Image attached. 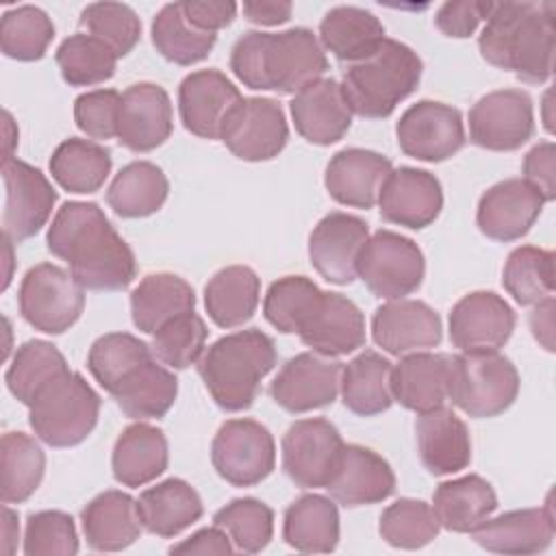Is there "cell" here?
<instances>
[{
	"label": "cell",
	"mask_w": 556,
	"mask_h": 556,
	"mask_svg": "<svg viewBox=\"0 0 556 556\" xmlns=\"http://www.w3.org/2000/svg\"><path fill=\"white\" fill-rule=\"evenodd\" d=\"M48 252L70 265V274L89 291H122L137 276L130 245L93 202H65L46 235Z\"/></svg>",
	"instance_id": "1"
},
{
	"label": "cell",
	"mask_w": 556,
	"mask_h": 556,
	"mask_svg": "<svg viewBox=\"0 0 556 556\" xmlns=\"http://www.w3.org/2000/svg\"><path fill=\"white\" fill-rule=\"evenodd\" d=\"M554 2H493L478 37L480 54L519 80L541 85L554 70Z\"/></svg>",
	"instance_id": "2"
},
{
	"label": "cell",
	"mask_w": 556,
	"mask_h": 556,
	"mask_svg": "<svg viewBox=\"0 0 556 556\" xmlns=\"http://www.w3.org/2000/svg\"><path fill=\"white\" fill-rule=\"evenodd\" d=\"M232 74L256 91L298 93L324 78L328 59L311 28L298 26L282 33H243L230 52Z\"/></svg>",
	"instance_id": "3"
},
{
	"label": "cell",
	"mask_w": 556,
	"mask_h": 556,
	"mask_svg": "<svg viewBox=\"0 0 556 556\" xmlns=\"http://www.w3.org/2000/svg\"><path fill=\"white\" fill-rule=\"evenodd\" d=\"M276 361L274 339L258 328H245L211 343L198 358V374L222 410L239 413L252 406Z\"/></svg>",
	"instance_id": "4"
},
{
	"label": "cell",
	"mask_w": 556,
	"mask_h": 556,
	"mask_svg": "<svg viewBox=\"0 0 556 556\" xmlns=\"http://www.w3.org/2000/svg\"><path fill=\"white\" fill-rule=\"evenodd\" d=\"M421 59L397 39H384L380 48L343 70L341 91L352 113L365 119H384L408 98L421 80Z\"/></svg>",
	"instance_id": "5"
},
{
	"label": "cell",
	"mask_w": 556,
	"mask_h": 556,
	"mask_svg": "<svg viewBox=\"0 0 556 556\" xmlns=\"http://www.w3.org/2000/svg\"><path fill=\"white\" fill-rule=\"evenodd\" d=\"M100 395L76 371H65L46 384L28 406V424L50 447L83 443L98 424Z\"/></svg>",
	"instance_id": "6"
},
{
	"label": "cell",
	"mask_w": 556,
	"mask_h": 556,
	"mask_svg": "<svg viewBox=\"0 0 556 556\" xmlns=\"http://www.w3.org/2000/svg\"><path fill=\"white\" fill-rule=\"evenodd\" d=\"M519 393V374L500 352L452 354L450 400L465 415L486 419L513 406Z\"/></svg>",
	"instance_id": "7"
},
{
	"label": "cell",
	"mask_w": 556,
	"mask_h": 556,
	"mask_svg": "<svg viewBox=\"0 0 556 556\" xmlns=\"http://www.w3.org/2000/svg\"><path fill=\"white\" fill-rule=\"evenodd\" d=\"M17 300L22 317L35 330L63 334L78 321L85 308V289L63 267L39 263L22 278Z\"/></svg>",
	"instance_id": "8"
},
{
	"label": "cell",
	"mask_w": 556,
	"mask_h": 556,
	"mask_svg": "<svg viewBox=\"0 0 556 556\" xmlns=\"http://www.w3.org/2000/svg\"><path fill=\"white\" fill-rule=\"evenodd\" d=\"M426 261L419 245L393 230H376L363 245L358 278L384 300H400L421 287Z\"/></svg>",
	"instance_id": "9"
},
{
	"label": "cell",
	"mask_w": 556,
	"mask_h": 556,
	"mask_svg": "<svg viewBox=\"0 0 556 556\" xmlns=\"http://www.w3.org/2000/svg\"><path fill=\"white\" fill-rule=\"evenodd\" d=\"M211 463L232 486H254L274 471V437L254 419H228L211 443Z\"/></svg>",
	"instance_id": "10"
},
{
	"label": "cell",
	"mask_w": 556,
	"mask_h": 556,
	"mask_svg": "<svg viewBox=\"0 0 556 556\" xmlns=\"http://www.w3.org/2000/svg\"><path fill=\"white\" fill-rule=\"evenodd\" d=\"M343 445L337 426L328 419H300L282 437V469L300 489L326 486Z\"/></svg>",
	"instance_id": "11"
},
{
	"label": "cell",
	"mask_w": 556,
	"mask_h": 556,
	"mask_svg": "<svg viewBox=\"0 0 556 556\" xmlns=\"http://www.w3.org/2000/svg\"><path fill=\"white\" fill-rule=\"evenodd\" d=\"M532 135V98L521 89L491 91L469 111V139L484 150L510 152L521 148Z\"/></svg>",
	"instance_id": "12"
},
{
	"label": "cell",
	"mask_w": 556,
	"mask_h": 556,
	"mask_svg": "<svg viewBox=\"0 0 556 556\" xmlns=\"http://www.w3.org/2000/svg\"><path fill=\"white\" fill-rule=\"evenodd\" d=\"M395 135L406 156L428 163L445 161L465 146L460 111L434 100H419L408 106L395 126Z\"/></svg>",
	"instance_id": "13"
},
{
	"label": "cell",
	"mask_w": 556,
	"mask_h": 556,
	"mask_svg": "<svg viewBox=\"0 0 556 556\" xmlns=\"http://www.w3.org/2000/svg\"><path fill=\"white\" fill-rule=\"evenodd\" d=\"M2 228L13 243H22L46 226L56 204V191L37 167L20 159L2 161Z\"/></svg>",
	"instance_id": "14"
},
{
	"label": "cell",
	"mask_w": 556,
	"mask_h": 556,
	"mask_svg": "<svg viewBox=\"0 0 556 556\" xmlns=\"http://www.w3.org/2000/svg\"><path fill=\"white\" fill-rule=\"evenodd\" d=\"M289 126L271 98H243L224 124L222 141L241 161H269L282 152Z\"/></svg>",
	"instance_id": "15"
},
{
	"label": "cell",
	"mask_w": 556,
	"mask_h": 556,
	"mask_svg": "<svg viewBox=\"0 0 556 556\" xmlns=\"http://www.w3.org/2000/svg\"><path fill=\"white\" fill-rule=\"evenodd\" d=\"M341 369L332 356L302 352L289 358L269 387L271 400L287 413H308L330 406L339 395Z\"/></svg>",
	"instance_id": "16"
},
{
	"label": "cell",
	"mask_w": 556,
	"mask_h": 556,
	"mask_svg": "<svg viewBox=\"0 0 556 556\" xmlns=\"http://www.w3.org/2000/svg\"><path fill=\"white\" fill-rule=\"evenodd\" d=\"M515 330V311L493 291L463 295L450 313V341L465 354L500 352Z\"/></svg>",
	"instance_id": "17"
},
{
	"label": "cell",
	"mask_w": 556,
	"mask_h": 556,
	"mask_svg": "<svg viewBox=\"0 0 556 556\" xmlns=\"http://www.w3.org/2000/svg\"><path fill=\"white\" fill-rule=\"evenodd\" d=\"M369 239L365 219L332 211L317 222L308 237V258L317 274L332 285H350L358 278V258Z\"/></svg>",
	"instance_id": "18"
},
{
	"label": "cell",
	"mask_w": 556,
	"mask_h": 556,
	"mask_svg": "<svg viewBox=\"0 0 556 556\" xmlns=\"http://www.w3.org/2000/svg\"><path fill=\"white\" fill-rule=\"evenodd\" d=\"M243 100L239 89L219 70H198L178 87V111L182 126L202 139H222L230 113Z\"/></svg>",
	"instance_id": "19"
},
{
	"label": "cell",
	"mask_w": 556,
	"mask_h": 556,
	"mask_svg": "<svg viewBox=\"0 0 556 556\" xmlns=\"http://www.w3.org/2000/svg\"><path fill=\"white\" fill-rule=\"evenodd\" d=\"M371 337L393 356H406L437 348L443 339L441 317L421 300H389L371 317Z\"/></svg>",
	"instance_id": "20"
},
{
	"label": "cell",
	"mask_w": 556,
	"mask_h": 556,
	"mask_svg": "<svg viewBox=\"0 0 556 556\" xmlns=\"http://www.w3.org/2000/svg\"><path fill=\"white\" fill-rule=\"evenodd\" d=\"M543 195L523 178H508L489 187L476 211V224L493 241H515L528 235L543 211Z\"/></svg>",
	"instance_id": "21"
},
{
	"label": "cell",
	"mask_w": 556,
	"mask_h": 556,
	"mask_svg": "<svg viewBox=\"0 0 556 556\" xmlns=\"http://www.w3.org/2000/svg\"><path fill=\"white\" fill-rule=\"evenodd\" d=\"M324 489L345 508L369 506L393 495L395 473L380 454L350 443L343 445L337 467Z\"/></svg>",
	"instance_id": "22"
},
{
	"label": "cell",
	"mask_w": 556,
	"mask_h": 556,
	"mask_svg": "<svg viewBox=\"0 0 556 556\" xmlns=\"http://www.w3.org/2000/svg\"><path fill=\"white\" fill-rule=\"evenodd\" d=\"M382 219L421 230L430 226L443 208V189L434 174L417 167H397L389 174L378 195Z\"/></svg>",
	"instance_id": "23"
},
{
	"label": "cell",
	"mask_w": 556,
	"mask_h": 556,
	"mask_svg": "<svg viewBox=\"0 0 556 556\" xmlns=\"http://www.w3.org/2000/svg\"><path fill=\"white\" fill-rule=\"evenodd\" d=\"M172 102L154 83H135L122 93L117 141L132 152H150L172 135Z\"/></svg>",
	"instance_id": "24"
},
{
	"label": "cell",
	"mask_w": 556,
	"mask_h": 556,
	"mask_svg": "<svg viewBox=\"0 0 556 556\" xmlns=\"http://www.w3.org/2000/svg\"><path fill=\"white\" fill-rule=\"evenodd\" d=\"M298 337L313 352L337 358L363 348L365 317L350 298L324 291Z\"/></svg>",
	"instance_id": "25"
},
{
	"label": "cell",
	"mask_w": 556,
	"mask_h": 556,
	"mask_svg": "<svg viewBox=\"0 0 556 556\" xmlns=\"http://www.w3.org/2000/svg\"><path fill=\"white\" fill-rule=\"evenodd\" d=\"M391 172L393 165L387 156L374 150L345 148L328 161L324 185L339 204L371 208L378 204V195Z\"/></svg>",
	"instance_id": "26"
},
{
	"label": "cell",
	"mask_w": 556,
	"mask_h": 556,
	"mask_svg": "<svg viewBox=\"0 0 556 556\" xmlns=\"http://www.w3.org/2000/svg\"><path fill=\"white\" fill-rule=\"evenodd\" d=\"M295 130L315 146L343 139L352 126V111L334 78H319L298 91L289 104Z\"/></svg>",
	"instance_id": "27"
},
{
	"label": "cell",
	"mask_w": 556,
	"mask_h": 556,
	"mask_svg": "<svg viewBox=\"0 0 556 556\" xmlns=\"http://www.w3.org/2000/svg\"><path fill=\"white\" fill-rule=\"evenodd\" d=\"M473 541L495 554H539L554 541V513L547 502L541 508L508 510L500 517L484 519L473 532Z\"/></svg>",
	"instance_id": "28"
},
{
	"label": "cell",
	"mask_w": 556,
	"mask_h": 556,
	"mask_svg": "<svg viewBox=\"0 0 556 556\" xmlns=\"http://www.w3.org/2000/svg\"><path fill=\"white\" fill-rule=\"evenodd\" d=\"M417 452L432 476L463 471L471 463V439L465 421L445 406L419 413L415 419Z\"/></svg>",
	"instance_id": "29"
},
{
	"label": "cell",
	"mask_w": 556,
	"mask_h": 556,
	"mask_svg": "<svg viewBox=\"0 0 556 556\" xmlns=\"http://www.w3.org/2000/svg\"><path fill=\"white\" fill-rule=\"evenodd\" d=\"M452 354L415 352L391 369L393 400L413 413H428L450 400Z\"/></svg>",
	"instance_id": "30"
},
{
	"label": "cell",
	"mask_w": 556,
	"mask_h": 556,
	"mask_svg": "<svg viewBox=\"0 0 556 556\" xmlns=\"http://www.w3.org/2000/svg\"><path fill=\"white\" fill-rule=\"evenodd\" d=\"M80 521L87 545L96 552L126 549L143 530L137 500L117 489L96 495L83 508Z\"/></svg>",
	"instance_id": "31"
},
{
	"label": "cell",
	"mask_w": 556,
	"mask_h": 556,
	"mask_svg": "<svg viewBox=\"0 0 556 556\" xmlns=\"http://www.w3.org/2000/svg\"><path fill=\"white\" fill-rule=\"evenodd\" d=\"M167 463L169 447L163 430L146 421L126 426L113 445V478L124 486H143L156 480Z\"/></svg>",
	"instance_id": "32"
},
{
	"label": "cell",
	"mask_w": 556,
	"mask_h": 556,
	"mask_svg": "<svg viewBox=\"0 0 556 556\" xmlns=\"http://www.w3.org/2000/svg\"><path fill=\"white\" fill-rule=\"evenodd\" d=\"M137 506L143 530L161 539L180 534L204 513L198 491L180 478H167L146 489L139 495Z\"/></svg>",
	"instance_id": "33"
},
{
	"label": "cell",
	"mask_w": 556,
	"mask_h": 556,
	"mask_svg": "<svg viewBox=\"0 0 556 556\" xmlns=\"http://www.w3.org/2000/svg\"><path fill=\"white\" fill-rule=\"evenodd\" d=\"M384 39L382 22L361 7H332L319 24L321 46L348 65L371 56Z\"/></svg>",
	"instance_id": "34"
},
{
	"label": "cell",
	"mask_w": 556,
	"mask_h": 556,
	"mask_svg": "<svg viewBox=\"0 0 556 556\" xmlns=\"http://www.w3.org/2000/svg\"><path fill=\"white\" fill-rule=\"evenodd\" d=\"M497 508V495L482 476L469 473L441 482L432 495V510L441 528L450 532H473Z\"/></svg>",
	"instance_id": "35"
},
{
	"label": "cell",
	"mask_w": 556,
	"mask_h": 556,
	"mask_svg": "<svg viewBox=\"0 0 556 556\" xmlns=\"http://www.w3.org/2000/svg\"><path fill=\"white\" fill-rule=\"evenodd\" d=\"M193 306L195 293L191 285L169 271L148 274L130 293L132 324L146 334H154L169 319L193 311Z\"/></svg>",
	"instance_id": "36"
},
{
	"label": "cell",
	"mask_w": 556,
	"mask_h": 556,
	"mask_svg": "<svg viewBox=\"0 0 556 556\" xmlns=\"http://www.w3.org/2000/svg\"><path fill=\"white\" fill-rule=\"evenodd\" d=\"M282 539L304 554H328L339 543L337 504L319 493L300 495L285 510Z\"/></svg>",
	"instance_id": "37"
},
{
	"label": "cell",
	"mask_w": 556,
	"mask_h": 556,
	"mask_svg": "<svg viewBox=\"0 0 556 556\" xmlns=\"http://www.w3.org/2000/svg\"><path fill=\"white\" fill-rule=\"evenodd\" d=\"M391 369L393 363L374 350L354 356L341 369V400L348 410L361 417L380 415L391 408Z\"/></svg>",
	"instance_id": "38"
},
{
	"label": "cell",
	"mask_w": 556,
	"mask_h": 556,
	"mask_svg": "<svg viewBox=\"0 0 556 556\" xmlns=\"http://www.w3.org/2000/svg\"><path fill=\"white\" fill-rule=\"evenodd\" d=\"M261 278L248 265H228L204 287V306L219 328L243 326L256 313Z\"/></svg>",
	"instance_id": "39"
},
{
	"label": "cell",
	"mask_w": 556,
	"mask_h": 556,
	"mask_svg": "<svg viewBox=\"0 0 556 556\" xmlns=\"http://www.w3.org/2000/svg\"><path fill=\"white\" fill-rule=\"evenodd\" d=\"M111 395L130 419H161L176 402L178 380L163 363L150 358L124 378Z\"/></svg>",
	"instance_id": "40"
},
{
	"label": "cell",
	"mask_w": 556,
	"mask_h": 556,
	"mask_svg": "<svg viewBox=\"0 0 556 556\" xmlns=\"http://www.w3.org/2000/svg\"><path fill=\"white\" fill-rule=\"evenodd\" d=\"M169 193L163 169L150 161H132L124 165L106 189V202L115 215L126 219L148 217L156 213Z\"/></svg>",
	"instance_id": "41"
},
{
	"label": "cell",
	"mask_w": 556,
	"mask_h": 556,
	"mask_svg": "<svg viewBox=\"0 0 556 556\" xmlns=\"http://www.w3.org/2000/svg\"><path fill=\"white\" fill-rule=\"evenodd\" d=\"M109 148L70 137L50 156V174L70 193H96L111 174Z\"/></svg>",
	"instance_id": "42"
},
{
	"label": "cell",
	"mask_w": 556,
	"mask_h": 556,
	"mask_svg": "<svg viewBox=\"0 0 556 556\" xmlns=\"http://www.w3.org/2000/svg\"><path fill=\"white\" fill-rule=\"evenodd\" d=\"M46 454L26 432H7L0 443V497L2 504L26 502L41 484Z\"/></svg>",
	"instance_id": "43"
},
{
	"label": "cell",
	"mask_w": 556,
	"mask_h": 556,
	"mask_svg": "<svg viewBox=\"0 0 556 556\" xmlns=\"http://www.w3.org/2000/svg\"><path fill=\"white\" fill-rule=\"evenodd\" d=\"M150 35L156 52L176 65H193L204 61L217 41L215 33L200 30L189 22L182 11V2L165 4L154 15Z\"/></svg>",
	"instance_id": "44"
},
{
	"label": "cell",
	"mask_w": 556,
	"mask_h": 556,
	"mask_svg": "<svg viewBox=\"0 0 556 556\" xmlns=\"http://www.w3.org/2000/svg\"><path fill=\"white\" fill-rule=\"evenodd\" d=\"M65 371L70 369L56 345L41 339H30L15 350L4 380L11 395L24 406H30L37 393Z\"/></svg>",
	"instance_id": "45"
},
{
	"label": "cell",
	"mask_w": 556,
	"mask_h": 556,
	"mask_svg": "<svg viewBox=\"0 0 556 556\" xmlns=\"http://www.w3.org/2000/svg\"><path fill=\"white\" fill-rule=\"evenodd\" d=\"M502 285L521 306H534L554 293V252L536 245L515 248L502 271Z\"/></svg>",
	"instance_id": "46"
},
{
	"label": "cell",
	"mask_w": 556,
	"mask_h": 556,
	"mask_svg": "<svg viewBox=\"0 0 556 556\" xmlns=\"http://www.w3.org/2000/svg\"><path fill=\"white\" fill-rule=\"evenodd\" d=\"M154 358L152 348L130 332H109L98 337L87 354V367L104 391H113L139 365Z\"/></svg>",
	"instance_id": "47"
},
{
	"label": "cell",
	"mask_w": 556,
	"mask_h": 556,
	"mask_svg": "<svg viewBox=\"0 0 556 556\" xmlns=\"http://www.w3.org/2000/svg\"><path fill=\"white\" fill-rule=\"evenodd\" d=\"M54 59L63 80L72 87H91L104 83L115 74L117 65V54L87 33H76L63 39Z\"/></svg>",
	"instance_id": "48"
},
{
	"label": "cell",
	"mask_w": 556,
	"mask_h": 556,
	"mask_svg": "<svg viewBox=\"0 0 556 556\" xmlns=\"http://www.w3.org/2000/svg\"><path fill=\"white\" fill-rule=\"evenodd\" d=\"M54 39V24L48 13L35 4H22L4 11L0 22V48L15 61H37Z\"/></svg>",
	"instance_id": "49"
},
{
	"label": "cell",
	"mask_w": 556,
	"mask_h": 556,
	"mask_svg": "<svg viewBox=\"0 0 556 556\" xmlns=\"http://www.w3.org/2000/svg\"><path fill=\"white\" fill-rule=\"evenodd\" d=\"M321 293L324 291L306 276H282L269 285L263 300V315L276 330L298 334Z\"/></svg>",
	"instance_id": "50"
},
{
	"label": "cell",
	"mask_w": 556,
	"mask_h": 556,
	"mask_svg": "<svg viewBox=\"0 0 556 556\" xmlns=\"http://www.w3.org/2000/svg\"><path fill=\"white\" fill-rule=\"evenodd\" d=\"M213 523L222 528L235 545V552L256 554L265 549L274 536V510L256 497H237L213 515Z\"/></svg>",
	"instance_id": "51"
},
{
	"label": "cell",
	"mask_w": 556,
	"mask_h": 556,
	"mask_svg": "<svg viewBox=\"0 0 556 556\" xmlns=\"http://www.w3.org/2000/svg\"><path fill=\"white\" fill-rule=\"evenodd\" d=\"M441 523L430 504L413 497H400L389 504L380 515L378 532L400 549H419L437 539Z\"/></svg>",
	"instance_id": "52"
},
{
	"label": "cell",
	"mask_w": 556,
	"mask_h": 556,
	"mask_svg": "<svg viewBox=\"0 0 556 556\" xmlns=\"http://www.w3.org/2000/svg\"><path fill=\"white\" fill-rule=\"evenodd\" d=\"M208 328L195 311L169 319L152 334V354L159 363L172 369H187L198 363L204 352Z\"/></svg>",
	"instance_id": "53"
},
{
	"label": "cell",
	"mask_w": 556,
	"mask_h": 556,
	"mask_svg": "<svg viewBox=\"0 0 556 556\" xmlns=\"http://www.w3.org/2000/svg\"><path fill=\"white\" fill-rule=\"evenodd\" d=\"M80 26L106 43L117 59L126 56L141 37V20L122 2H91L80 13Z\"/></svg>",
	"instance_id": "54"
},
{
	"label": "cell",
	"mask_w": 556,
	"mask_h": 556,
	"mask_svg": "<svg viewBox=\"0 0 556 556\" xmlns=\"http://www.w3.org/2000/svg\"><path fill=\"white\" fill-rule=\"evenodd\" d=\"M78 534L72 515L63 510H39L28 515L24 530L26 556H74Z\"/></svg>",
	"instance_id": "55"
},
{
	"label": "cell",
	"mask_w": 556,
	"mask_h": 556,
	"mask_svg": "<svg viewBox=\"0 0 556 556\" xmlns=\"http://www.w3.org/2000/svg\"><path fill=\"white\" fill-rule=\"evenodd\" d=\"M122 93L115 89H93L80 93L74 102V122L91 139L117 137Z\"/></svg>",
	"instance_id": "56"
},
{
	"label": "cell",
	"mask_w": 556,
	"mask_h": 556,
	"mask_svg": "<svg viewBox=\"0 0 556 556\" xmlns=\"http://www.w3.org/2000/svg\"><path fill=\"white\" fill-rule=\"evenodd\" d=\"M493 2L484 0H456L443 2L434 15L437 28L454 39L471 37L482 20L489 17Z\"/></svg>",
	"instance_id": "57"
},
{
	"label": "cell",
	"mask_w": 556,
	"mask_h": 556,
	"mask_svg": "<svg viewBox=\"0 0 556 556\" xmlns=\"http://www.w3.org/2000/svg\"><path fill=\"white\" fill-rule=\"evenodd\" d=\"M556 150L552 141L536 143L523 159V180L530 182L545 202L556 198Z\"/></svg>",
	"instance_id": "58"
},
{
	"label": "cell",
	"mask_w": 556,
	"mask_h": 556,
	"mask_svg": "<svg viewBox=\"0 0 556 556\" xmlns=\"http://www.w3.org/2000/svg\"><path fill=\"white\" fill-rule=\"evenodd\" d=\"M182 11L189 17V22L200 30L217 33L235 20L237 4L226 0H185Z\"/></svg>",
	"instance_id": "59"
},
{
	"label": "cell",
	"mask_w": 556,
	"mask_h": 556,
	"mask_svg": "<svg viewBox=\"0 0 556 556\" xmlns=\"http://www.w3.org/2000/svg\"><path fill=\"white\" fill-rule=\"evenodd\" d=\"M172 554H232L235 545L228 534L213 523V528H202L189 539L169 547Z\"/></svg>",
	"instance_id": "60"
},
{
	"label": "cell",
	"mask_w": 556,
	"mask_h": 556,
	"mask_svg": "<svg viewBox=\"0 0 556 556\" xmlns=\"http://www.w3.org/2000/svg\"><path fill=\"white\" fill-rule=\"evenodd\" d=\"M293 4L287 0H250L243 2V15L252 24L278 26L291 17Z\"/></svg>",
	"instance_id": "61"
},
{
	"label": "cell",
	"mask_w": 556,
	"mask_h": 556,
	"mask_svg": "<svg viewBox=\"0 0 556 556\" xmlns=\"http://www.w3.org/2000/svg\"><path fill=\"white\" fill-rule=\"evenodd\" d=\"M530 328L534 339L547 352H554V298H545L534 304V311L530 313Z\"/></svg>",
	"instance_id": "62"
},
{
	"label": "cell",
	"mask_w": 556,
	"mask_h": 556,
	"mask_svg": "<svg viewBox=\"0 0 556 556\" xmlns=\"http://www.w3.org/2000/svg\"><path fill=\"white\" fill-rule=\"evenodd\" d=\"M20 539V526H17V513L9 508V504L2 506V554L11 556L17 549Z\"/></svg>",
	"instance_id": "63"
},
{
	"label": "cell",
	"mask_w": 556,
	"mask_h": 556,
	"mask_svg": "<svg viewBox=\"0 0 556 556\" xmlns=\"http://www.w3.org/2000/svg\"><path fill=\"white\" fill-rule=\"evenodd\" d=\"M15 143H17V130H15V124L11 119V113L4 111V156H2V161L15 159L13 156V146Z\"/></svg>",
	"instance_id": "64"
}]
</instances>
